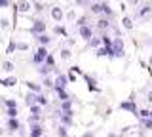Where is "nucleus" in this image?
<instances>
[{"label": "nucleus", "mask_w": 152, "mask_h": 137, "mask_svg": "<svg viewBox=\"0 0 152 137\" xmlns=\"http://www.w3.org/2000/svg\"><path fill=\"white\" fill-rule=\"evenodd\" d=\"M108 57H110V59H114V57H126V50H124L122 36L112 38V44H110V48H108Z\"/></svg>", "instance_id": "obj_1"}, {"label": "nucleus", "mask_w": 152, "mask_h": 137, "mask_svg": "<svg viewBox=\"0 0 152 137\" xmlns=\"http://www.w3.org/2000/svg\"><path fill=\"white\" fill-rule=\"evenodd\" d=\"M110 27H112V19H108V17H104V15H99L97 21H95V27H93V29L97 31L99 34H103V32H108V31H110Z\"/></svg>", "instance_id": "obj_2"}, {"label": "nucleus", "mask_w": 152, "mask_h": 137, "mask_svg": "<svg viewBox=\"0 0 152 137\" xmlns=\"http://www.w3.org/2000/svg\"><path fill=\"white\" fill-rule=\"evenodd\" d=\"M48 53H50V51H48V48L46 46H38L36 48V51L34 53H32V65H42L46 61V57H48Z\"/></svg>", "instance_id": "obj_3"}, {"label": "nucleus", "mask_w": 152, "mask_h": 137, "mask_svg": "<svg viewBox=\"0 0 152 137\" xmlns=\"http://www.w3.org/2000/svg\"><path fill=\"white\" fill-rule=\"evenodd\" d=\"M78 32H80V38L86 40V42H89V40H91L93 36H95V29H93V25H84V27H80Z\"/></svg>", "instance_id": "obj_4"}, {"label": "nucleus", "mask_w": 152, "mask_h": 137, "mask_svg": "<svg viewBox=\"0 0 152 137\" xmlns=\"http://www.w3.org/2000/svg\"><path fill=\"white\" fill-rule=\"evenodd\" d=\"M46 32V21L44 19H34L32 21V27H31V34L36 36V34H42Z\"/></svg>", "instance_id": "obj_5"}, {"label": "nucleus", "mask_w": 152, "mask_h": 137, "mask_svg": "<svg viewBox=\"0 0 152 137\" xmlns=\"http://www.w3.org/2000/svg\"><path fill=\"white\" fill-rule=\"evenodd\" d=\"M150 13H152V4H150V2L141 4V6L137 8V17H139V19H146Z\"/></svg>", "instance_id": "obj_6"}, {"label": "nucleus", "mask_w": 152, "mask_h": 137, "mask_svg": "<svg viewBox=\"0 0 152 137\" xmlns=\"http://www.w3.org/2000/svg\"><path fill=\"white\" fill-rule=\"evenodd\" d=\"M31 10H32V2H31V0H17V2H15V12L28 13Z\"/></svg>", "instance_id": "obj_7"}, {"label": "nucleus", "mask_w": 152, "mask_h": 137, "mask_svg": "<svg viewBox=\"0 0 152 137\" xmlns=\"http://www.w3.org/2000/svg\"><path fill=\"white\" fill-rule=\"evenodd\" d=\"M89 13H91V15H103V8H104V0H103V2H97V0H93V2L91 4H89Z\"/></svg>", "instance_id": "obj_8"}, {"label": "nucleus", "mask_w": 152, "mask_h": 137, "mask_svg": "<svg viewBox=\"0 0 152 137\" xmlns=\"http://www.w3.org/2000/svg\"><path fill=\"white\" fill-rule=\"evenodd\" d=\"M50 15H51V19H53L55 23H61V21L65 19V12L61 10L59 6H53V8H51V10H50Z\"/></svg>", "instance_id": "obj_9"}, {"label": "nucleus", "mask_w": 152, "mask_h": 137, "mask_svg": "<svg viewBox=\"0 0 152 137\" xmlns=\"http://www.w3.org/2000/svg\"><path fill=\"white\" fill-rule=\"evenodd\" d=\"M34 40L38 42V46H46V48H48V46L51 44V42H53V38H51V36L48 34V32H42V34H36V36H34Z\"/></svg>", "instance_id": "obj_10"}, {"label": "nucleus", "mask_w": 152, "mask_h": 137, "mask_svg": "<svg viewBox=\"0 0 152 137\" xmlns=\"http://www.w3.org/2000/svg\"><path fill=\"white\" fill-rule=\"evenodd\" d=\"M66 84H69V78H66V74H57V78L53 80V88H66Z\"/></svg>", "instance_id": "obj_11"}, {"label": "nucleus", "mask_w": 152, "mask_h": 137, "mask_svg": "<svg viewBox=\"0 0 152 137\" xmlns=\"http://www.w3.org/2000/svg\"><path fill=\"white\" fill-rule=\"evenodd\" d=\"M51 73H53V69H51V67H48V65L46 63H42V65H38V74H40V76L42 78H44V76H50V74Z\"/></svg>", "instance_id": "obj_12"}, {"label": "nucleus", "mask_w": 152, "mask_h": 137, "mask_svg": "<svg viewBox=\"0 0 152 137\" xmlns=\"http://www.w3.org/2000/svg\"><path fill=\"white\" fill-rule=\"evenodd\" d=\"M76 29H80V27H84V25H91L89 23V15H80V17H76Z\"/></svg>", "instance_id": "obj_13"}, {"label": "nucleus", "mask_w": 152, "mask_h": 137, "mask_svg": "<svg viewBox=\"0 0 152 137\" xmlns=\"http://www.w3.org/2000/svg\"><path fill=\"white\" fill-rule=\"evenodd\" d=\"M36 95H38V93H34V92H28L27 95H25V103H27L28 107H31V105H36Z\"/></svg>", "instance_id": "obj_14"}, {"label": "nucleus", "mask_w": 152, "mask_h": 137, "mask_svg": "<svg viewBox=\"0 0 152 137\" xmlns=\"http://www.w3.org/2000/svg\"><path fill=\"white\" fill-rule=\"evenodd\" d=\"M122 25H124V29H126V31H131V29H133V19H131L129 15H124Z\"/></svg>", "instance_id": "obj_15"}, {"label": "nucleus", "mask_w": 152, "mask_h": 137, "mask_svg": "<svg viewBox=\"0 0 152 137\" xmlns=\"http://www.w3.org/2000/svg\"><path fill=\"white\" fill-rule=\"evenodd\" d=\"M53 92L57 93V97H59L61 101H66V99H69V93H66L63 88H53Z\"/></svg>", "instance_id": "obj_16"}, {"label": "nucleus", "mask_w": 152, "mask_h": 137, "mask_svg": "<svg viewBox=\"0 0 152 137\" xmlns=\"http://www.w3.org/2000/svg\"><path fill=\"white\" fill-rule=\"evenodd\" d=\"M27 88L31 89V92H34V93H42V86L36 84V82H27Z\"/></svg>", "instance_id": "obj_17"}, {"label": "nucleus", "mask_w": 152, "mask_h": 137, "mask_svg": "<svg viewBox=\"0 0 152 137\" xmlns=\"http://www.w3.org/2000/svg\"><path fill=\"white\" fill-rule=\"evenodd\" d=\"M88 46H89V48H95V50H97L99 46H103L101 44V36H93V38L88 42Z\"/></svg>", "instance_id": "obj_18"}, {"label": "nucleus", "mask_w": 152, "mask_h": 137, "mask_svg": "<svg viewBox=\"0 0 152 137\" xmlns=\"http://www.w3.org/2000/svg\"><path fill=\"white\" fill-rule=\"evenodd\" d=\"M2 84H4L6 88H12V86H15V84H17V78H15V76H8V78L2 80Z\"/></svg>", "instance_id": "obj_19"}, {"label": "nucleus", "mask_w": 152, "mask_h": 137, "mask_svg": "<svg viewBox=\"0 0 152 137\" xmlns=\"http://www.w3.org/2000/svg\"><path fill=\"white\" fill-rule=\"evenodd\" d=\"M95 51H97V57H108V48L107 46H99Z\"/></svg>", "instance_id": "obj_20"}, {"label": "nucleus", "mask_w": 152, "mask_h": 137, "mask_svg": "<svg viewBox=\"0 0 152 137\" xmlns=\"http://www.w3.org/2000/svg\"><path fill=\"white\" fill-rule=\"evenodd\" d=\"M122 108H127V111H131V112H137V107H135V103H133V101H124L122 103Z\"/></svg>", "instance_id": "obj_21"}, {"label": "nucleus", "mask_w": 152, "mask_h": 137, "mask_svg": "<svg viewBox=\"0 0 152 137\" xmlns=\"http://www.w3.org/2000/svg\"><path fill=\"white\" fill-rule=\"evenodd\" d=\"M40 135H42V127L36 126V124H32V127H31V137H40Z\"/></svg>", "instance_id": "obj_22"}, {"label": "nucleus", "mask_w": 152, "mask_h": 137, "mask_svg": "<svg viewBox=\"0 0 152 137\" xmlns=\"http://www.w3.org/2000/svg\"><path fill=\"white\" fill-rule=\"evenodd\" d=\"M13 69H15V67H13L12 61H4V63H2V70H4V73H13Z\"/></svg>", "instance_id": "obj_23"}, {"label": "nucleus", "mask_w": 152, "mask_h": 137, "mask_svg": "<svg viewBox=\"0 0 152 137\" xmlns=\"http://www.w3.org/2000/svg\"><path fill=\"white\" fill-rule=\"evenodd\" d=\"M59 53H61V59H63V61H69V59H70V55H72L69 48H63V50L59 51Z\"/></svg>", "instance_id": "obj_24"}, {"label": "nucleus", "mask_w": 152, "mask_h": 137, "mask_svg": "<svg viewBox=\"0 0 152 137\" xmlns=\"http://www.w3.org/2000/svg\"><path fill=\"white\" fill-rule=\"evenodd\" d=\"M32 10L38 12V13H42V12H44V4H42L40 0H36V2H32Z\"/></svg>", "instance_id": "obj_25"}, {"label": "nucleus", "mask_w": 152, "mask_h": 137, "mask_svg": "<svg viewBox=\"0 0 152 137\" xmlns=\"http://www.w3.org/2000/svg\"><path fill=\"white\" fill-rule=\"evenodd\" d=\"M44 63L48 65V67L55 69V57H53V55H51V53H48V57H46V61H44Z\"/></svg>", "instance_id": "obj_26"}, {"label": "nucleus", "mask_w": 152, "mask_h": 137, "mask_svg": "<svg viewBox=\"0 0 152 137\" xmlns=\"http://www.w3.org/2000/svg\"><path fill=\"white\" fill-rule=\"evenodd\" d=\"M70 105H72V101H70V99L61 101V108H63V112H70Z\"/></svg>", "instance_id": "obj_27"}, {"label": "nucleus", "mask_w": 152, "mask_h": 137, "mask_svg": "<svg viewBox=\"0 0 152 137\" xmlns=\"http://www.w3.org/2000/svg\"><path fill=\"white\" fill-rule=\"evenodd\" d=\"M53 32H55V34H61V36H66V31H65L63 25H55L53 27Z\"/></svg>", "instance_id": "obj_28"}, {"label": "nucleus", "mask_w": 152, "mask_h": 137, "mask_svg": "<svg viewBox=\"0 0 152 137\" xmlns=\"http://www.w3.org/2000/svg\"><path fill=\"white\" fill-rule=\"evenodd\" d=\"M15 50L17 51H27L28 50V44H27V42H15Z\"/></svg>", "instance_id": "obj_29"}, {"label": "nucleus", "mask_w": 152, "mask_h": 137, "mask_svg": "<svg viewBox=\"0 0 152 137\" xmlns=\"http://www.w3.org/2000/svg\"><path fill=\"white\" fill-rule=\"evenodd\" d=\"M36 105H48V97L42 95V93H38L36 95Z\"/></svg>", "instance_id": "obj_30"}, {"label": "nucleus", "mask_w": 152, "mask_h": 137, "mask_svg": "<svg viewBox=\"0 0 152 137\" xmlns=\"http://www.w3.org/2000/svg\"><path fill=\"white\" fill-rule=\"evenodd\" d=\"M42 86H44V88H53V80H51L50 76H44V80H42Z\"/></svg>", "instance_id": "obj_31"}, {"label": "nucleus", "mask_w": 152, "mask_h": 137, "mask_svg": "<svg viewBox=\"0 0 152 137\" xmlns=\"http://www.w3.org/2000/svg\"><path fill=\"white\" fill-rule=\"evenodd\" d=\"M8 127H10V130H17V127H19V122L15 120V118H10V120H8Z\"/></svg>", "instance_id": "obj_32"}, {"label": "nucleus", "mask_w": 152, "mask_h": 137, "mask_svg": "<svg viewBox=\"0 0 152 137\" xmlns=\"http://www.w3.org/2000/svg\"><path fill=\"white\" fill-rule=\"evenodd\" d=\"M65 17H66V19H69V21H76V12H74V10L66 12V13H65Z\"/></svg>", "instance_id": "obj_33"}, {"label": "nucleus", "mask_w": 152, "mask_h": 137, "mask_svg": "<svg viewBox=\"0 0 152 137\" xmlns=\"http://www.w3.org/2000/svg\"><path fill=\"white\" fill-rule=\"evenodd\" d=\"M15 116H17V107L8 108V118H15Z\"/></svg>", "instance_id": "obj_34"}, {"label": "nucleus", "mask_w": 152, "mask_h": 137, "mask_svg": "<svg viewBox=\"0 0 152 137\" xmlns=\"http://www.w3.org/2000/svg\"><path fill=\"white\" fill-rule=\"evenodd\" d=\"M31 112L32 114H40V105H31Z\"/></svg>", "instance_id": "obj_35"}, {"label": "nucleus", "mask_w": 152, "mask_h": 137, "mask_svg": "<svg viewBox=\"0 0 152 137\" xmlns=\"http://www.w3.org/2000/svg\"><path fill=\"white\" fill-rule=\"evenodd\" d=\"M4 103H6V107H8V108H12V107H17V103L13 101V99H6Z\"/></svg>", "instance_id": "obj_36"}, {"label": "nucleus", "mask_w": 152, "mask_h": 137, "mask_svg": "<svg viewBox=\"0 0 152 137\" xmlns=\"http://www.w3.org/2000/svg\"><path fill=\"white\" fill-rule=\"evenodd\" d=\"M13 50H15V40H12V42H10V46H8V53H12Z\"/></svg>", "instance_id": "obj_37"}, {"label": "nucleus", "mask_w": 152, "mask_h": 137, "mask_svg": "<svg viewBox=\"0 0 152 137\" xmlns=\"http://www.w3.org/2000/svg\"><path fill=\"white\" fill-rule=\"evenodd\" d=\"M66 78H69V82H74V80H76V74L72 73V70H70V73L66 74Z\"/></svg>", "instance_id": "obj_38"}, {"label": "nucleus", "mask_w": 152, "mask_h": 137, "mask_svg": "<svg viewBox=\"0 0 152 137\" xmlns=\"http://www.w3.org/2000/svg\"><path fill=\"white\" fill-rule=\"evenodd\" d=\"M10 6V0H0V8H8Z\"/></svg>", "instance_id": "obj_39"}, {"label": "nucleus", "mask_w": 152, "mask_h": 137, "mask_svg": "<svg viewBox=\"0 0 152 137\" xmlns=\"http://www.w3.org/2000/svg\"><path fill=\"white\" fill-rule=\"evenodd\" d=\"M127 2H129V6H139L141 0H127Z\"/></svg>", "instance_id": "obj_40"}, {"label": "nucleus", "mask_w": 152, "mask_h": 137, "mask_svg": "<svg viewBox=\"0 0 152 137\" xmlns=\"http://www.w3.org/2000/svg\"><path fill=\"white\" fill-rule=\"evenodd\" d=\"M0 27H8V19H0Z\"/></svg>", "instance_id": "obj_41"}, {"label": "nucleus", "mask_w": 152, "mask_h": 137, "mask_svg": "<svg viewBox=\"0 0 152 137\" xmlns=\"http://www.w3.org/2000/svg\"><path fill=\"white\" fill-rule=\"evenodd\" d=\"M59 135H61V137H65V135H66V131H65V127H61V130H59Z\"/></svg>", "instance_id": "obj_42"}, {"label": "nucleus", "mask_w": 152, "mask_h": 137, "mask_svg": "<svg viewBox=\"0 0 152 137\" xmlns=\"http://www.w3.org/2000/svg\"><path fill=\"white\" fill-rule=\"evenodd\" d=\"M148 65L152 67V53H150V57H148Z\"/></svg>", "instance_id": "obj_43"}, {"label": "nucleus", "mask_w": 152, "mask_h": 137, "mask_svg": "<svg viewBox=\"0 0 152 137\" xmlns=\"http://www.w3.org/2000/svg\"><path fill=\"white\" fill-rule=\"evenodd\" d=\"M148 101H152V92H148Z\"/></svg>", "instance_id": "obj_44"}, {"label": "nucleus", "mask_w": 152, "mask_h": 137, "mask_svg": "<svg viewBox=\"0 0 152 137\" xmlns=\"http://www.w3.org/2000/svg\"><path fill=\"white\" fill-rule=\"evenodd\" d=\"M148 44H150V46H152V38H150V42H148Z\"/></svg>", "instance_id": "obj_45"}, {"label": "nucleus", "mask_w": 152, "mask_h": 137, "mask_svg": "<svg viewBox=\"0 0 152 137\" xmlns=\"http://www.w3.org/2000/svg\"><path fill=\"white\" fill-rule=\"evenodd\" d=\"M31 2H36V0H31Z\"/></svg>", "instance_id": "obj_46"}, {"label": "nucleus", "mask_w": 152, "mask_h": 137, "mask_svg": "<svg viewBox=\"0 0 152 137\" xmlns=\"http://www.w3.org/2000/svg\"><path fill=\"white\" fill-rule=\"evenodd\" d=\"M97 2H103V0H97Z\"/></svg>", "instance_id": "obj_47"}, {"label": "nucleus", "mask_w": 152, "mask_h": 137, "mask_svg": "<svg viewBox=\"0 0 152 137\" xmlns=\"http://www.w3.org/2000/svg\"><path fill=\"white\" fill-rule=\"evenodd\" d=\"M150 4H152V0H150Z\"/></svg>", "instance_id": "obj_48"}, {"label": "nucleus", "mask_w": 152, "mask_h": 137, "mask_svg": "<svg viewBox=\"0 0 152 137\" xmlns=\"http://www.w3.org/2000/svg\"><path fill=\"white\" fill-rule=\"evenodd\" d=\"M0 99H2V97H0Z\"/></svg>", "instance_id": "obj_49"}]
</instances>
